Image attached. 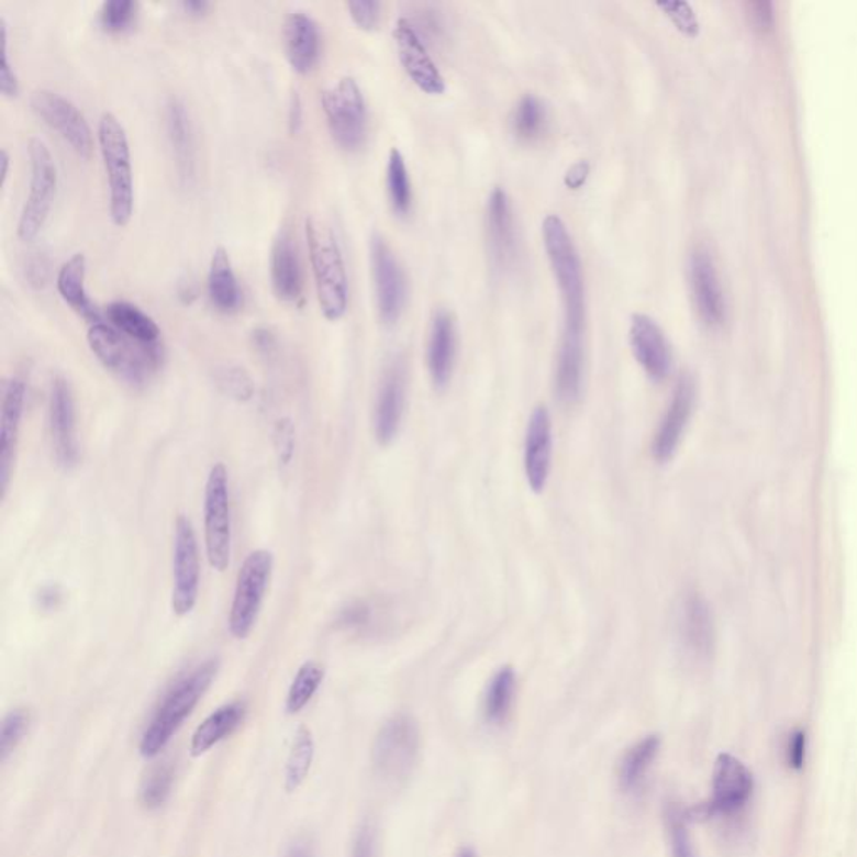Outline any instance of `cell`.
Masks as SVG:
<instances>
[{"label": "cell", "instance_id": "obj_1", "mask_svg": "<svg viewBox=\"0 0 857 857\" xmlns=\"http://www.w3.org/2000/svg\"><path fill=\"white\" fill-rule=\"evenodd\" d=\"M219 670V658H208L169 689L156 712L153 713L148 727L143 732L140 742L141 756L153 759L162 753L172 735L190 717L198 702L203 699Z\"/></svg>", "mask_w": 857, "mask_h": 857}, {"label": "cell", "instance_id": "obj_2", "mask_svg": "<svg viewBox=\"0 0 857 857\" xmlns=\"http://www.w3.org/2000/svg\"><path fill=\"white\" fill-rule=\"evenodd\" d=\"M305 236L320 310L335 322L348 309V275L341 243L334 229L316 216H307Z\"/></svg>", "mask_w": 857, "mask_h": 857}, {"label": "cell", "instance_id": "obj_3", "mask_svg": "<svg viewBox=\"0 0 857 857\" xmlns=\"http://www.w3.org/2000/svg\"><path fill=\"white\" fill-rule=\"evenodd\" d=\"M543 240L546 254L561 293L565 309V331L585 332L587 303H585L583 265L577 245L558 214L543 220Z\"/></svg>", "mask_w": 857, "mask_h": 857}, {"label": "cell", "instance_id": "obj_4", "mask_svg": "<svg viewBox=\"0 0 857 857\" xmlns=\"http://www.w3.org/2000/svg\"><path fill=\"white\" fill-rule=\"evenodd\" d=\"M98 143L110 188V216L114 225L130 223L134 210V176L130 140L116 114L104 111L99 118Z\"/></svg>", "mask_w": 857, "mask_h": 857}, {"label": "cell", "instance_id": "obj_5", "mask_svg": "<svg viewBox=\"0 0 857 857\" xmlns=\"http://www.w3.org/2000/svg\"><path fill=\"white\" fill-rule=\"evenodd\" d=\"M88 344L105 369L133 386L145 383L163 363L162 344H140L102 320L89 327Z\"/></svg>", "mask_w": 857, "mask_h": 857}, {"label": "cell", "instance_id": "obj_6", "mask_svg": "<svg viewBox=\"0 0 857 857\" xmlns=\"http://www.w3.org/2000/svg\"><path fill=\"white\" fill-rule=\"evenodd\" d=\"M27 149L31 180H29V193L22 204L18 222V236L22 242H32L43 232L53 210L57 185H59L56 159L46 141L37 136L31 137Z\"/></svg>", "mask_w": 857, "mask_h": 857}, {"label": "cell", "instance_id": "obj_7", "mask_svg": "<svg viewBox=\"0 0 857 857\" xmlns=\"http://www.w3.org/2000/svg\"><path fill=\"white\" fill-rule=\"evenodd\" d=\"M421 735L411 715H396L387 721L372 745L374 772L390 786L404 783L418 763Z\"/></svg>", "mask_w": 857, "mask_h": 857}, {"label": "cell", "instance_id": "obj_8", "mask_svg": "<svg viewBox=\"0 0 857 857\" xmlns=\"http://www.w3.org/2000/svg\"><path fill=\"white\" fill-rule=\"evenodd\" d=\"M204 548L211 568L225 571L232 559V507L229 471L225 464H214L204 486Z\"/></svg>", "mask_w": 857, "mask_h": 857}, {"label": "cell", "instance_id": "obj_9", "mask_svg": "<svg viewBox=\"0 0 857 857\" xmlns=\"http://www.w3.org/2000/svg\"><path fill=\"white\" fill-rule=\"evenodd\" d=\"M271 571L274 555L267 549H255L243 561L229 616L230 633L236 639L248 638L254 630L270 585Z\"/></svg>", "mask_w": 857, "mask_h": 857}, {"label": "cell", "instance_id": "obj_10", "mask_svg": "<svg viewBox=\"0 0 857 857\" xmlns=\"http://www.w3.org/2000/svg\"><path fill=\"white\" fill-rule=\"evenodd\" d=\"M322 108L332 137L341 148L355 152L366 143L367 104L359 82L352 76L337 79L322 92Z\"/></svg>", "mask_w": 857, "mask_h": 857}, {"label": "cell", "instance_id": "obj_11", "mask_svg": "<svg viewBox=\"0 0 857 857\" xmlns=\"http://www.w3.org/2000/svg\"><path fill=\"white\" fill-rule=\"evenodd\" d=\"M200 548L193 524L185 514L176 517L172 545L171 609L176 616L193 612L200 594Z\"/></svg>", "mask_w": 857, "mask_h": 857}, {"label": "cell", "instance_id": "obj_12", "mask_svg": "<svg viewBox=\"0 0 857 857\" xmlns=\"http://www.w3.org/2000/svg\"><path fill=\"white\" fill-rule=\"evenodd\" d=\"M370 265L380 320L387 327H392L398 324L408 302V278L401 261L379 233L370 238Z\"/></svg>", "mask_w": 857, "mask_h": 857}, {"label": "cell", "instance_id": "obj_13", "mask_svg": "<svg viewBox=\"0 0 857 857\" xmlns=\"http://www.w3.org/2000/svg\"><path fill=\"white\" fill-rule=\"evenodd\" d=\"M31 108L79 156H91L94 146L91 126L75 102L53 89H37L31 94Z\"/></svg>", "mask_w": 857, "mask_h": 857}, {"label": "cell", "instance_id": "obj_14", "mask_svg": "<svg viewBox=\"0 0 857 857\" xmlns=\"http://www.w3.org/2000/svg\"><path fill=\"white\" fill-rule=\"evenodd\" d=\"M753 789L754 777L748 767L731 754H721L713 767L712 798L693 812L702 817L734 814L747 804Z\"/></svg>", "mask_w": 857, "mask_h": 857}, {"label": "cell", "instance_id": "obj_15", "mask_svg": "<svg viewBox=\"0 0 857 857\" xmlns=\"http://www.w3.org/2000/svg\"><path fill=\"white\" fill-rule=\"evenodd\" d=\"M165 130L176 178L181 187H191L197 180V136L193 118L180 96L171 94L166 99Z\"/></svg>", "mask_w": 857, "mask_h": 857}, {"label": "cell", "instance_id": "obj_16", "mask_svg": "<svg viewBox=\"0 0 857 857\" xmlns=\"http://www.w3.org/2000/svg\"><path fill=\"white\" fill-rule=\"evenodd\" d=\"M486 236L492 267L507 271L514 267L520 254L516 220L510 197L503 188H494L489 194L486 210Z\"/></svg>", "mask_w": 857, "mask_h": 857}, {"label": "cell", "instance_id": "obj_17", "mask_svg": "<svg viewBox=\"0 0 857 857\" xmlns=\"http://www.w3.org/2000/svg\"><path fill=\"white\" fill-rule=\"evenodd\" d=\"M695 401V380L690 374H682L675 386L670 404L665 411L664 419L655 433L654 444H652V453L658 463H668L677 453L678 446L686 436L690 419H692Z\"/></svg>", "mask_w": 857, "mask_h": 857}, {"label": "cell", "instance_id": "obj_18", "mask_svg": "<svg viewBox=\"0 0 857 857\" xmlns=\"http://www.w3.org/2000/svg\"><path fill=\"white\" fill-rule=\"evenodd\" d=\"M49 429L57 464L64 469L75 468L79 460L75 396L64 377L51 383Z\"/></svg>", "mask_w": 857, "mask_h": 857}, {"label": "cell", "instance_id": "obj_19", "mask_svg": "<svg viewBox=\"0 0 857 857\" xmlns=\"http://www.w3.org/2000/svg\"><path fill=\"white\" fill-rule=\"evenodd\" d=\"M689 283L693 305L703 324L719 327L725 319L724 290L715 261L705 246H697L690 254Z\"/></svg>", "mask_w": 857, "mask_h": 857}, {"label": "cell", "instance_id": "obj_20", "mask_svg": "<svg viewBox=\"0 0 857 857\" xmlns=\"http://www.w3.org/2000/svg\"><path fill=\"white\" fill-rule=\"evenodd\" d=\"M408 370L402 359H394L383 372L374 409V434L380 446H389L398 437L405 408Z\"/></svg>", "mask_w": 857, "mask_h": 857}, {"label": "cell", "instance_id": "obj_21", "mask_svg": "<svg viewBox=\"0 0 857 857\" xmlns=\"http://www.w3.org/2000/svg\"><path fill=\"white\" fill-rule=\"evenodd\" d=\"M394 40L399 60L412 82L427 94H443L446 91V81L429 54L421 34L409 19H399L394 27Z\"/></svg>", "mask_w": 857, "mask_h": 857}, {"label": "cell", "instance_id": "obj_22", "mask_svg": "<svg viewBox=\"0 0 857 857\" xmlns=\"http://www.w3.org/2000/svg\"><path fill=\"white\" fill-rule=\"evenodd\" d=\"M678 638L692 660L706 661L715 650V620L705 598L687 594L678 610Z\"/></svg>", "mask_w": 857, "mask_h": 857}, {"label": "cell", "instance_id": "obj_23", "mask_svg": "<svg viewBox=\"0 0 857 857\" xmlns=\"http://www.w3.org/2000/svg\"><path fill=\"white\" fill-rule=\"evenodd\" d=\"M630 345L636 363L648 379L661 382L671 370V347L667 335L652 316L635 313L630 322Z\"/></svg>", "mask_w": 857, "mask_h": 857}, {"label": "cell", "instance_id": "obj_24", "mask_svg": "<svg viewBox=\"0 0 857 857\" xmlns=\"http://www.w3.org/2000/svg\"><path fill=\"white\" fill-rule=\"evenodd\" d=\"M25 382L21 377H11L5 382L0 409V491L5 499L14 471L22 415H24Z\"/></svg>", "mask_w": 857, "mask_h": 857}, {"label": "cell", "instance_id": "obj_25", "mask_svg": "<svg viewBox=\"0 0 857 857\" xmlns=\"http://www.w3.org/2000/svg\"><path fill=\"white\" fill-rule=\"evenodd\" d=\"M552 418L545 405H538L527 421L524 441V475L534 492H543L552 469Z\"/></svg>", "mask_w": 857, "mask_h": 857}, {"label": "cell", "instance_id": "obj_26", "mask_svg": "<svg viewBox=\"0 0 857 857\" xmlns=\"http://www.w3.org/2000/svg\"><path fill=\"white\" fill-rule=\"evenodd\" d=\"M270 278L275 296L283 302H297L302 297V264L290 230H278L271 243Z\"/></svg>", "mask_w": 857, "mask_h": 857}, {"label": "cell", "instance_id": "obj_27", "mask_svg": "<svg viewBox=\"0 0 857 857\" xmlns=\"http://www.w3.org/2000/svg\"><path fill=\"white\" fill-rule=\"evenodd\" d=\"M585 332L563 329L558 355H556L555 392L559 402L574 405L583 389Z\"/></svg>", "mask_w": 857, "mask_h": 857}, {"label": "cell", "instance_id": "obj_28", "mask_svg": "<svg viewBox=\"0 0 857 857\" xmlns=\"http://www.w3.org/2000/svg\"><path fill=\"white\" fill-rule=\"evenodd\" d=\"M457 335L453 313L437 310L427 341V369L436 389H446L456 364Z\"/></svg>", "mask_w": 857, "mask_h": 857}, {"label": "cell", "instance_id": "obj_29", "mask_svg": "<svg viewBox=\"0 0 857 857\" xmlns=\"http://www.w3.org/2000/svg\"><path fill=\"white\" fill-rule=\"evenodd\" d=\"M283 46L296 73L307 75L312 70L320 56V31L309 12L297 9L285 18Z\"/></svg>", "mask_w": 857, "mask_h": 857}, {"label": "cell", "instance_id": "obj_30", "mask_svg": "<svg viewBox=\"0 0 857 857\" xmlns=\"http://www.w3.org/2000/svg\"><path fill=\"white\" fill-rule=\"evenodd\" d=\"M208 296L214 309L223 313L236 312L242 305V290L233 270L232 258L225 246H216L208 268Z\"/></svg>", "mask_w": 857, "mask_h": 857}, {"label": "cell", "instance_id": "obj_31", "mask_svg": "<svg viewBox=\"0 0 857 857\" xmlns=\"http://www.w3.org/2000/svg\"><path fill=\"white\" fill-rule=\"evenodd\" d=\"M56 287L64 302L75 309L79 315L88 319L91 324L101 322V312L89 299L86 290V255L75 254L69 260L64 261L57 271Z\"/></svg>", "mask_w": 857, "mask_h": 857}, {"label": "cell", "instance_id": "obj_32", "mask_svg": "<svg viewBox=\"0 0 857 857\" xmlns=\"http://www.w3.org/2000/svg\"><path fill=\"white\" fill-rule=\"evenodd\" d=\"M245 713L246 706L243 702L225 703L210 713L194 731L190 745L191 756H203L214 745L230 737L242 725Z\"/></svg>", "mask_w": 857, "mask_h": 857}, {"label": "cell", "instance_id": "obj_33", "mask_svg": "<svg viewBox=\"0 0 857 857\" xmlns=\"http://www.w3.org/2000/svg\"><path fill=\"white\" fill-rule=\"evenodd\" d=\"M105 316L113 327L140 344H162V331H159L155 319L134 303L124 302V300L111 302L110 305L105 307Z\"/></svg>", "mask_w": 857, "mask_h": 857}, {"label": "cell", "instance_id": "obj_34", "mask_svg": "<svg viewBox=\"0 0 857 857\" xmlns=\"http://www.w3.org/2000/svg\"><path fill=\"white\" fill-rule=\"evenodd\" d=\"M660 745L658 735H647L626 750L619 766V786L622 792L633 794L642 788L643 780L660 753Z\"/></svg>", "mask_w": 857, "mask_h": 857}, {"label": "cell", "instance_id": "obj_35", "mask_svg": "<svg viewBox=\"0 0 857 857\" xmlns=\"http://www.w3.org/2000/svg\"><path fill=\"white\" fill-rule=\"evenodd\" d=\"M516 695V674L513 668L503 667L496 671L486 687L482 699V717L489 725H501L507 722L513 709Z\"/></svg>", "mask_w": 857, "mask_h": 857}, {"label": "cell", "instance_id": "obj_36", "mask_svg": "<svg viewBox=\"0 0 857 857\" xmlns=\"http://www.w3.org/2000/svg\"><path fill=\"white\" fill-rule=\"evenodd\" d=\"M546 126H548V108L545 102L538 96H523L511 118V127L517 140H538L545 133Z\"/></svg>", "mask_w": 857, "mask_h": 857}, {"label": "cell", "instance_id": "obj_37", "mask_svg": "<svg viewBox=\"0 0 857 857\" xmlns=\"http://www.w3.org/2000/svg\"><path fill=\"white\" fill-rule=\"evenodd\" d=\"M387 193L390 207L399 216H405L412 207V185L404 156L398 148L390 149L387 159Z\"/></svg>", "mask_w": 857, "mask_h": 857}, {"label": "cell", "instance_id": "obj_38", "mask_svg": "<svg viewBox=\"0 0 857 857\" xmlns=\"http://www.w3.org/2000/svg\"><path fill=\"white\" fill-rule=\"evenodd\" d=\"M322 682H324V668L320 667L315 661H305L297 671L292 686H290L289 695H287V702H285L287 712L290 715L302 712L309 705L310 700L313 699Z\"/></svg>", "mask_w": 857, "mask_h": 857}, {"label": "cell", "instance_id": "obj_39", "mask_svg": "<svg viewBox=\"0 0 857 857\" xmlns=\"http://www.w3.org/2000/svg\"><path fill=\"white\" fill-rule=\"evenodd\" d=\"M313 738L309 728L300 727L297 732L296 742H293L292 753H290L289 763H287V773H285V788L292 792L302 786L309 773L313 760Z\"/></svg>", "mask_w": 857, "mask_h": 857}, {"label": "cell", "instance_id": "obj_40", "mask_svg": "<svg viewBox=\"0 0 857 857\" xmlns=\"http://www.w3.org/2000/svg\"><path fill=\"white\" fill-rule=\"evenodd\" d=\"M172 779H175V770L171 764H159L153 767L141 783L140 798L143 805L148 809L162 808L171 794Z\"/></svg>", "mask_w": 857, "mask_h": 857}, {"label": "cell", "instance_id": "obj_41", "mask_svg": "<svg viewBox=\"0 0 857 857\" xmlns=\"http://www.w3.org/2000/svg\"><path fill=\"white\" fill-rule=\"evenodd\" d=\"M665 826H667L671 857H697L689 826H687V814L680 805H667Z\"/></svg>", "mask_w": 857, "mask_h": 857}, {"label": "cell", "instance_id": "obj_42", "mask_svg": "<svg viewBox=\"0 0 857 857\" xmlns=\"http://www.w3.org/2000/svg\"><path fill=\"white\" fill-rule=\"evenodd\" d=\"M214 379H216L220 389H222L229 398L235 399V401L246 402L254 398V380H252V377H249V374L246 372L243 367L233 366V364L220 367V369L216 370Z\"/></svg>", "mask_w": 857, "mask_h": 857}, {"label": "cell", "instance_id": "obj_43", "mask_svg": "<svg viewBox=\"0 0 857 857\" xmlns=\"http://www.w3.org/2000/svg\"><path fill=\"white\" fill-rule=\"evenodd\" d=\"M137 5L133 0H105L99 9V24L110 32H121L133 24Z\"/></svg>", "mask_w": 857, "mask_h": 857}, {"label": "cell", "instance_id": "obj_44", "mask_svg": "<svg viewBox=\"0 0 857 857\" xmlns=\"http://www.w3.org/2000/svg\"><path fill=\"white\" fill-rule=\"evenodd\" d=\"M29 713L24 709H15L9 712L2 722V731H0V759L8 760L9 756L14 753L19 742L24 738L25 732L29 728Z\"/></svg>", "mask_w": 857, "mask_h": 857}, {"label": "cell", "instance_id": "obj_45", "mask_svg": "<svg viewBox=\"0 0 857 857\" xmlns=\"http://www.w3.org/2000/svg\"><path fill=\"white\" fill-rule=\"evenodd\" d=\"M0 92L5 98L19 94V76L9 57V25L4 15H0Z\"/></svg>", "mask_w": 857, "mask_h": 857}, {"label": "cell", "instance_id": "obj_46", "mask_svg": "<svg viewBox=\"0 0 857 857\" xmlns=\"http://www.w3.org/2000/svg\"><path fill=\"white\" fill-rule=\"evenodd\" d=\"M274 444L280 468H289L293 456H296V427L290 419H280L275 424Z\"/></svg>", "mask_w": 857, "mask_h": 857}, {"label": "cell", "instance_id": "obj_47", "mask_svg": "<svg viewBox=\"0 0 857 857\" xmlns=\"http://www.w3.org/2000/svg\"><path fill=\"white\" fill-rule=\"evenodd\" d=\"M352 21L364 31H374L380 22V2L377 0H352L347 4Z\"/></svg>", "mask_w": 857, "mask_h": 857}, {"label": "cell", "instance_id": "obj_48", "mask_svg": "<svg viewBox=\"0 0 857 857\" xmlns=\"http://www.w3.org/2000/svg\"><path fill=\"white\" fill-rule=\"evenodd\" d=\"M342 626L345 628H360L366 626L370 622V609L366 603H354L342 612L341 620Z\"/></svg>", "mask_w": 857, "mask_h": 857}, {"label": "cell", "instance_id": "obj_49", "mask_svg": "<svg viewBox=\"0 0 857 857\" xmlns=\"http://www.w3.org/2000/svg\"><path fill=\"white\" fill-rule=\"evenodd\" d=\"M352 857H376V836L369 824H364L355 837Z\"/></svg>", "mask_w": 857, "mask_h": 857}, {"label": "cell", "instance_id": "obj_50", "mask_svg": "<svg viewBox=\"0 0 857 857\" xmlns=\"http://www.w3.org/2000/svg\"><path fill=\"white\" fill-rule=\"evenodd\" d=\"M788 763L792 769H801L805 763V734L802 731L792 732L788 741Z\"/></svg>", "mask_w": 857, "mask_h": 857}, {"label": "cell", "instance_id": "obj_51", "mask_svg": "<svg viewBox=\"0 0 857 857\" xmlns=\"http://www.w3.org/2000/svg\"><path fill=\"white\" fill-rule=\"evenodd\" d=\"M252 342H254L255 348H257L260 354L271 355L277 350V337H275V334L270 329H255L254 334H252Z\"/></svg>", "mask_w": 857, "mask_h": 857}, {"label": "cell", "instance_id": "obj_52", "mask_svg": "<svg viewBox=\"0 0 857 857\" xmlns=\"http://www.w3.org/2000/svg\"><path fill=\"white\" fill-rule=\"evenodd\" d=\"M303 124V102L299 91H292L289 101V130L290 133H299Z\"/></svg>", "mask_w": 857, "mask_h": 857}, {"label": "cell", "instance_id": "obj_53", "mask_svg": "<svg viewBox=\"0 0 857 857\" xmlns=\"http://www.w3.org/2000/svg\"><path fill=\"white\" fill-rule=\"evenodd\" d=\"M588 172H590V165L587 162H580L571 166L565 176L566 187L571 188V190H578V188L583 187Z\"/></svg>", "mask_w": 857, "mask_h": 857}, {"label": "cell", "instance_id": "obj_54", "mask_svg": "<svg viewBox=\"0 0 857 857\" xmlns=\"http://www.w3.org/2000/svg\"><path fill=\"white\" fill-rule=\"evenodd\" d=\"M47 274H49V270H47L46 258L35 257L29 261L27 275L31 283L37 285V287H43V285L46 283Z\"/></svg>", "mask_w": 857, "mask_h": 857}, {"label": "cell", "instance_id": "obj_55", "mask_svg": "<svg viewBox=\"0 0 857 857\" xmlns=\"http://www.w3.org/2000/svg\"><path fill=\"white\" fill-rule=\"evenodd\" d=\"M753 11V19L756 21L757 27L767 29L772 25V11H770V4L766 2H759V4L750 5Z\"/></svg>", "mask_w": 857, "mask_h": 857}, {"label": "cell", "instance_id": "obj_56", "mask_svg": "<svg viewBox=\"0 0 857 857\" xmlns=\"http://www.w3.org/2000/svg\"><path fill=\"white\" fill-rule=\"evenodd\" d=\"M285 857H315V854L307 841H297L287 849Z\"/></svg>", "mask_w": 857, "mask_h": 857}, {"label": "cell", "instance_id": "obj_57", "mask_svg": "<svg viewBox=\"0 0 857 857\" xmlns=\"http://www.w3.org/2000/svg\"><path fill=\"white\" fill-rule=\"evenodd\" d=\"M40 600L44 609H54V606H57V601L60 600L59 590L54 587L44 588V590L41 591Z\"/></svg>", "mask_w": 857, "mask_h": 857}, {"label": "cell", "instance_id": "obj_58", "mask_svg": "<svg viewBox=\"0 0 857 857\" xmlns=\"http://www.w3.org/2000/svg\"><path fill=\"white\" fill-rule=\"evenodd\" d=\"M181 8L191 15H201L210 9V2L207 0H183Z\"/></svg>", "mask_w": 857, "mask_h": 857}, {"label": "cell", "instance_id": "obj_59", "mask_svg": "<svg viewBox=\"0 0 857 857\" xmlns=\"http://www.w3.org/2000/svg\"><path fill=\"white\" fill-rule=\"evenodd\" d=\"M0 165H2L0 175H2V187H4L5 181H8L9 166H11V156H9L8 149L0 152Z\"/></svg>", "mask_w": 857, "mask_h": 857}, {"label": "cell", "instance_id": "obj_60", "mask_svg": "<svg viewBox=\"0 0 857 857\" xmlns=\"http://www.w3.org/2000/svg\"><path fill=\"white\" fill-rule=\"evenodd\" d=\"M456 857H478L476 856V850L471 849V847H463V849L457 853Z\"/></svg>", "mask_w": 857, "mask_h": 857}]
</instances>
